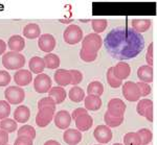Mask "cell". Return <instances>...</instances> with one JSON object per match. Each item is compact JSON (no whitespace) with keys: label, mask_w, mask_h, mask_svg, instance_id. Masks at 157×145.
<instances>
[{"label":"cell","mask_w":157,"mask_h":145,"mask_svg":"<svg viewBox=\"0 0 157 145\" xmlns=\"http://www.w3.org/2000/svg\"><path fill=\"white\" fill-rule=\"evenodd\" d=\"M9 143V134L0 129V145H6Z\"/></svg>","instance_id":"obj_46"},{"label":"cell","mask_w":157,"mask_h":145,"mask_svg":"<svg viewBox=\"0 0 157 145\" xmlns=\"http://www.w3.org/2000/svg\"><path fill=\"white\" fill-rule=\"evenodd\" d=\"M43 61H44L45 68L50 70L58 69L61 64L60 58L57 54H55V53H47V54H45L44 58H43Z\"/></svg>","instance_id":"obj_26"},{"label":"cell","mask_w":157,"mask_h":145,"mask_svg":"<svg viewBox=\"0 0 157 145\" xmlns=\"http://www.w3.org/2000/svg\"><path fill=\"white\" fill-rule=\"evenodd\" d=\"M83 114H87V110H86V109H84V108L75 109V110H73L72 113H71V119L75 120V119H77L78 116L83 115Z\"/></svg>","instance_id":"obj_45"},{"label":"cell","mask_w":157,"mask_h":145,"mask_svg":"<svg viewBox=\"0 0 157 145\" xmlns=\"http://www.w3.org/2000/svg\"><path fill=\"white\" fill-rule=\"evenodd\" d=\"M54 121L58 128L67 129L69 128L70 123H71V115L65 110L59 111L54 116Z\"/></svg>","instance_id":"obj_12"},{"label":"cell","mask_w":157,"mask_h":145,"mask_svg":"<svg viewBox=\"0 0 157 145\" xmlns=\"http://www.w3.org/2000/svg\"><path fill=\"white\" fill-rule=\"evenodd\" d=\"M23 35L26 39H37L41 35L40 26L36 23H29L27 25H25L23 28Z\"/></svg>","instance_id":"obj_22"},{"label":"cell","mask_w":157,"mask_h":145,"mask_svg":"<svg viewBox=\"0 0 157 145\" xmlns=\"http://www.w3.org/2000/svg\"><path fill=\"white\" fill-rule=\"evenodd\" d=\"M107 112L111 116L124 117L126 112V103L120 98H112L107 105Z\"/></svg>","instance_id":"obj_8"},{"label":"cell","mask_w":157,"mask_h":145,"mask_svg":"<svg viewBox=\"0 0 157 145\" xmlns=\"http://www.w3.org/2000/svg\"><path fill=\"white\" fill-rule=\"evenodd\" d=\"M48 96L54 99L56 105H60V103H62L66 99L67 94L66 91L64 90V88L58 86V87H52L50 89L48 92Z\"/></svg>","instance_id":"obj_23"},{"label":"cell","mask_w":157,"mask_h":145,"mask_svg":"<svg viewBox=\"0 0 157 145\" xmlns=\"http://www.w3.org/2000/svg\"><path fill=\"white\" fill-rule=\"evenodd\" d=\"M14 145H33V140L27 137H17Z\"/></svg>","instance_id":"obj_44"},{"label":"cell","mask_w":157,"mask_h":145,"mask_svg":"<svg viewBox=\"0 0 157 145\" xmlns=\"http://www.w3.org/2000/svg\"><path fill=\"white\" fill-rule=\"evenodd\" d=\"M113 145H123V144H121V143H114Z\"/></svg>","instance_id":"obj_51"},{"label":"cell","mask_w":157,"mask_h":145,"mask_svg":"<svg viewBox=\"0 0 157 145\" xmlns=\"http://www.w3.org/2000/svg\"><path fill=\"white\" fill-rule=\"evenodd\" d=\"M80 58L82 61H84L86 63H92L97 60L98 53L97 52H90L87 50H84L83 48H81L80 50Z\"/></svg>","instance_id":"obj_38"},{"label":"cell","mask_w":157,"mask_h":145,"mask_svg":"<svg viewBox=\"0 0 157 145\" xmlns=\"http://www.w3.org/2000/svg\"><path fill=\"white\" fill-rule=\"evenodd\" d=\"M30 117V110L26 106H19L14 112V120L19 123H25L29 120Z\"/></svg>","instance_id":"obj_18"},{"label":"cell","mask_w":157,"mask_h":145,"mask_svg":"<svg viewBox=\"0 0 157 145\" xmlns=\"http://www.w3.org/2000/svg\"><path fill=\"white\" fill-rule=\"evenodd\" d=\"M113 73L118 80H124L129 77L131 73L130 65L126 62H118L114 67H113Z\"/></svg>","instance_id":"obj_17"},{"label":"cell","mask_w":157,"mask_h":145,"mask_svg":"<svg viewBox=\"0 0 157 145\" xmlns=\"http://www.w3.org/2000/svg\"><path fill=\"white\" fill-rule=\"evenodd\" d=\"M55 112L52 109H41L37 113L36 123L39 128H46L47 125L54 120Z\"/></svg>","instance_id":"obj_10"},{"label":"cell","mask_w":157,"mask_h":145,"mask_svg":"<svg viewBox=\"0 0 157 145\" xmlns=\"http://www.w3.org/2000/svg\"><path fill=\"white\" fill-rule=\"evenodd\" d=\"M124 145H140V139L136 132H130L124 136Z\"/></svg>","instance_id":"obj_35"},{"label":"cell","mask_w":157,"mask_h":145,"mask_svg":"<svg viewBox=\"0 0 157 145\" xmlns=\"http://www.w3.org/2000/svg\"><path fill=\"white\" fill-rule=\"evenodd\" d=\"M38 46L43 52L50 53L56 47V39L52 35L44 34L41 35L38 40Z\"/></svg>","instance_id":"obj_11"},{"label":"cell","mask_w":157,"mask_h":145,"mask_svg":"<svg viewBox=\"0 0 157 145\" xmlns=\"http://www.w3.org/2000/svg\"><path fill=\"white\" fill-rule=\"evenodd\" d=\"M18 137H27V138L32 140H35V138H36V129L32 125L25 124L18 129Z\"/></svg>","instance_id":"obj_33"},{"label":"cell","mask_w":157,"mask_h":145,"mask_svg":"<svg viewBox=\"0 0 157 145\" xmlns=\"http://www.w3.org/2000/svg\"><path fill=\"white\" fill-rule=\"evenodd\" d=\"M146 62L147 65L152 67L153 66V44H151L148 46V49H147V53H146Z\"/></svg>","instance_id":"obj_43"},{"label":"cell","mask_w":157,"mask_h":145,"mask_svg":"<svg viewBox=\"0 0 157 145\" xmlns=\"http://www.w3.org/2000/svg\"><path fill=\"white\" fill-rule=\"evenodd\" d=\"M72 20H60V22H62V23H71Z\"/></svg>","instance_id":"obj_50"},{"label":"cell","mask_w":157,"mask_h":145,"mask_svg":"<svg viewBox=\"0 0 157 145\" xmlns=\"http://www.w3.org/2000/svg\"><path fill=\"white\" fill-rule=\"evenodd\" d=\"M132 25V29L134 32L141 34V32H145L151 27V20L149 19H133L131 22Z\"/></svg>","instance_id":"obj_25"},{"label":"cell","mask_w":157,"mask_h":145,"mask_svg":"<svg viewBox=\"0 0 157 145\" xmlns=\"http://www.w3.org/2000/svg\"><path fill=\"white\" fill-rule=\"evenodd\" d=\"M97 145H101V144H97Z\"/></svg>","instance_id":"obj_52"},{"label":"cell","mask_w":157,"mask_h":145,"mask_svg":"<svg viewBox=\"0 0 157 145\" xmlns=\"http://www.w3.org/2000/svg\"><path fill=\"white\" fill-rule=\"evenodd\" d=\"M4 97L10 105H19L22 103L25 98V92L21 87L11 86L4 91Z\"/></svg>","instance_id":"obj_4"},{"label":"cell","mask_w":157,"mask_h":145,"mask_svg":"<svg viewBox=\"0 0 157 145\" xmlns=\"http://www.w3.org/2000/svg\"><path fill=\"white\" fill-rule=\"evenodd\" d=\"M17 128H17V122L14 119L6 118L0 121V129L6 132L7 134L14 133L15 131H17Z\"/></svg>","instance_id":"obj_29"},{"label":"cell","mask_w":157,"mask_h":145,"mask_svg":"<svg viewBox=\"0 0 157 145\" xmlns=\"http://www.w3.org/2000/svg\"><path fill=\"white\" fill-rule=\"evenodd\" d=\"M91 26L92 29L94 30V34H101L105 32V29L108 26V22L106 19H94L91 21Z\"/></svg>","instance_id":"obj_34"},{"label":"cell","mask_w":157,"mask_h":145,"mask_svg":"<svg viewBox=\"0 0 157 145\" xmlns=\"http://www.w3.org/2000/svg\"><path fill=\"white\" fill-rule=\"evenodd\" d=\"M12 77L6 70H0V87H6L11 83Z\"/></svg>","instance_id":"obj_41"},{"label":"cell","mask_w":157,"mask_h":145,"mask_svg":"<svg viewBox=\"0 0 157 145\" xmlns=\"http://www.w3.org/2000/svg\"><path fill=\"white\" fill-rule=\"evenodd\" d=\"M153 106V102H152L151 99H141V100H138V103H137V106H136V112H137L138 115L143 116L145 115V112L147 111V109L149 106Z\"/></svg>","instance_id":"obj_37"},{"label":"cell","mask_w":157,"mask_h":145,"mask_svg":"<svg viewBox=\"0 0 157 145\" xmlns=\"http://www.w3.org/2000/svg\"><path fill=\"white\" fill-rule=\"evenodd\" d=\"M55 81L59 87H66L71 84V76H70L69 70L66 69H59L54 74Z\"/></svg>","instance_id":"obj_15"},{"label":"cell","mask_w":157,"mask_h":145,"mask_svg":"<svg viewBox=\"0 0 157 145\" xmlns=\"http://www.w3.org/2000/svg\"><path fill=\"white\" fill-rule=\"evenodd\" d=\"M6 145H9V144H6Z\"/></svg>","instance_id":"obj_53"},{"label":"cell","mask_w":157,"mask_h":145,"mask_svg":"<svg viewBox=\"0 0 157 145\" xmlns=\"http://www.w3.org/2000/svg\"><path fill=\"white\" fill-rule=\"evenodd\" d=\"M139 90V94H140V97L141 96H148L149 94L151 93V87L149 86V84L143 83V81H138L136 83Z\"/></svg>","instance_id":"obj_42"},{"label":"cell","mask_w":157,"mask_h":145,"mask_svg":"<svg viewBox=\"0 0 157 145\" xmlns=\"http://www.w3.org/2000/svg\"><path fill=\"white\" fill-rule=\"evenodd\" d=\"M44 145H61L59 142L56 141V140H48L44 143Z\"/></svg>","instance_id":"obj_49"},{"label":"cell","mask_w":157,"mask_h":145,"mask_svg":"<svg viewBox=\"0 0 157 145\" xmlns=\"http://www.w3.org/2000/svg\"><path fill=\"white\" fill-rule=\"evenodd\" d=\"M7 45H9V48L12 51L20 52L25 47V40L23 39V37H20L18 35H14L9 39Z\"/></svg>","instance_id":"obj_19"},{"label":"cell","mask_w":157,"mask_h":145,"mask_svg":"<svg viewBox=\"0 0 157 145\" xmlns=\"http://www.w3.org/2000/svg\"><path fill=\"white\" fill-rule=\"evenodd\" d=\"M69 73H70V76H71V85L78 86V84L83 80V74L81 71L71 69V70H69Z\"/></svg>","instance_id":"obj_40"},{"label":"cell","mask_w":157,"mask_h":145,"mask_svg":"<svg viewBox=\"0 0 157 145\" xmlns=\"http://www.w3.org/2000/svg\"><path fill=\"white\" fill-rule=\"evenodd\" d=\"M56 102L52 97L47 96V97H43L38 101V109H52V110L56 111Z\"/></svg>","instance_id":"obj_36"},{"label":"cell","mask_w":157,"mask_h":145,"mask_svg":"<svg viewBox=\"0 0 157 145\" xmlns=\"http://www.w3.org/2000/svg\"><path fill=\"white\" fill-rule=\"evenodd\" d=\"M52 88V80L47 74L41 73L38 74L34 80V89L37 93L43 94L48 93L49 90Z\"/></svg>","instance_id":"obj_6"},{"label":"cell","mask_w":157,"mask_h":145,"mask_svg":"<svg viewBox=\"0 0 157 145\" xmlns=\"http://www.w3.org/2000/svg\"><path fill=\"white\" fill-rule=\"evenodd\" d=\"M68 97L73 102H81V101L84 100L85 98V92L82 88L78 87V86H75L69 90L68 92Z\"/></svg>","instance_id":"obj_27"},{"label":"cell","mask_w":157,"mask_h":145,"mask_svg":"<svg viewBox=\"0 0 157 145\" xmlns=\"http://www.w3.org/2000/svg\"><path fill=\"white\" fill-rule=\"evenodd\" d=\"M144 117H145L148 121H150V122L153 121V106H149V108L147 109V111L145 112V115H144Z\"/></svg>","instance_id":"obj_47"},{"label":"cell","mask_w":157,"mask_h":145,"mask_svg":"<svg viewBox=\"0 0 157 145\" xmlns=\"http://www.w3.org/2000/svg\"><path fill=\"white\" fill-rule=\"evenodd\" d=\"M103 45V40L100 35L89 34L82 40V48L90 52H97L101 49Z\"/></svg>","instance_id":"obj_5"},{"label":"cell","mask_w":157,"mask_h":145,"mask_svg":"<svg viewBox=\"0 0 157 145\" xmlns=\"http://www.w3.org/2000/svg\"><path fill=\"white\" fill-rule=\"evenodd\" d=\"M14 80L18 87H25L29 85L33 80V74L29 70L20 69L14 74Z\"/></svg>","instance_id":"obj_13"},{"label":"cell","mask_w":157,"mask_h":145,"mask_svg":"<svg viewBox=\"0 0 157 145\" xmlns=\"http://www.w3.org/2000/svg\"><path fill=\"white\" fill-rule=\"evenodd\" d=\"M87 93L88 95H94L101 97L104 93V85L98 80H93L88 85L87 87Z\"/></svg>","instance_id":"obj_28"},{"label":"cell","mask_w":157,"mask_h":145,"mask_svg":"<svg viewBox=\"0 0 157 145\" xmlns=\"http://www.w3.org/2000/svg\"><path fill=\"white\" fill-rule=\"evenodd\" d=\"M93 136L100 144H107L112 140V131L107 125H98Z\"/></svg>","instance_id":"obj_9"},{"label":"cell","mask_w":157,"mask_h":145,"mask_svg":"<svg viewBox=\"0 0 157 145\" xmlns=\"http://www.w3.org/2000/svg\"><path fill=\"white\" fill-rule=\"evenodd\" d=\"M2 65L7 70H20L25 65V57L19 52L9 51L2 57Z\"/></svg>","instance_id":"obj_2"},{"label":"cell","mask_w":157,"mask_h":145,"mask_svg":"<svg viewBox=\"0 0 157 145\" xmlns=\"http://www.w3.org/2000/svg\"><path fill=\"white\" fill-rule=\"evenodd\" d=\"M106 77H107L108 85L110 86L111 88L116 89V88H120L121 86L123 85V80H118V78L114 75V73H113V67H110L107 70V73H106Z\"/></svg>","instance_id":"obj_31"},{"label":"cell","mask_w":157,"mask_h":145,"mask_svg":"<svg viewBox=\"0 0 157 145\" xmlns=\"http://www.w3.org/2000/svg\"><path fill=\"white\" fill-rule=\"evenodd\" d=\"M11 114V105L6 100H0V120L9 118Z\"/></svg>","instance_id":"obj_39"},{"label":"cell","mask_w":157,"mask_h":145,"mask_svg":"<svg viewBox=\"0 0 157 145\" xmlns=\"http://www.w3.org/2000/svg\"><path fill=\"white\" fill-rule=\"evenodd\" d=\"M29 67L30 72L36 73V74H41V73H43V70L45 69L44 61L40 57H34L29 60Z\"/></svg>","instance_id":"obj_24"},{"label":"cell","mask_w":157,"mask_h":145,"mask_svg":"<svg viewBox=\"0 0 157 145\" xmlns=\"http://www.w3.org/2000/svg\"><path fill=\"white\" fill-rule=\"evenodd\" d=\"M137 77L139 81L146 84H150L153 81V68L148 65L140 66L137 70Z\"/></svg>","instance_id":"obj_20"},{"label":"cell","mask_w":157,"mask_h":145,"mask_svg":"<svg viewBox=\"0 0 157 145\" xmlns=\"http://www.w3.org/2000/svg\"><path fill=\"white\" fill-rule=\"evenodd\" d=\"M123 86L121 89V92H123V96L127 99L128 101L134 102V101H138L140 98V94H139L138 87L136 85V83L131 80L126 81Z\"/></svg>","instance_id":"obj_7"},{"label":"cell","mask_w":157,"mask_h":145,"mask_svg":"<svg viewBox=\"0 0 157 145\" xmlns=\"http://www.w3.org/2000/svg\"><path fill=\"white\" fill-rule=\"evenodd\" d=\"M75 128L80 132H87L91 128L93 124V119L89 114H83L75 119Z\"/></svg>","instance_id":"obj_16"},{"label":"cell","mask_w":157,"mask_h":145,"mask_svg":"<svg viewBox=\"0 0 157 145\" xmlns=\"http://www.w3.org/2000/svg\"><path fill=\"white\" fill-rule=\"evenodd\" d=\"M85 109L87 111H98L102 108V99L98 96L87 95L84 98Z\"/></svg>","instance_id":"obj_21"},{"label":"cell","mask_w":157,"mask_h":145,"mask_svg":"<svg viewBox=\"0 0 157 145\" xmlns=\"http://www.w3.org/2000/svg\"><path fill=\"white\" fill-rule=\"evenodd\" d=\"M104 121L108 128H117L124 122V117H114L111 116L108 112H106L104 115Z\"/></svg>","instance_id":"obj_30"},{"label":"cell","mask_w":157,"mask_h":145,"mask_svg":"<svg viewBox=\"0 0 157 145\" xmlns=\"http://www.w3.org/2000/svg\"><path fill=\"white\" fill-rule=\"evenodd\" d=\"M63 139L67 145H78L82 141V133L75 128H67L63 134Z\"/></svg>","instance_id":"obj_14"},{"label":"cell","mask_w":157,"mask_h":145,"mask_svg":"<svg viewBox=\"0 0 157 145\" xmlns=\"http://www.w3.org/2000/svg\"><path fill=\"white\" fill-rule=\"evenodd\" d=\"M136 133H137L139 139H140V145H148L149 143H151L152 139H153V135H152V132L150 129L140 128Z\"/></svg>","instance_id":"obj_32"},{"label":"cell","mask_w":157,"mask_h":145,"mask_svg":"<svg viewBox=\"0 0 157 145\" xmlns=\"http://www.w3.org/2000/svg\"><path fill=\"white\" fill-rule=\"evenodd\" d=\"M104 46L115 60L125 61L136 58L145 48L143 35L128 27H116L106 35Z\"/></svg>","instance_id":"obj_1"},{"label":"cell","mask_w":157,"mask_h":145,"mask_svg":"<svg viewBox=\"0 0 157 145\" xmlns=\"http://www.w3.org/2000/svg\"><path fill=\"white\" fill-rule=\"evenodd\" d=\"M63 38H64V41L67 44L75 45L83 40V30L81 29V27L78 25L70 24L64 30Z\"/></svg>","instance_id":"obj_3"},{"label":"cell","mask_w":157,"mask_h":145,"mask_svg":"<svg viewBox=\"0 0 157 145\" xmlns=\"http://www.w3.org/2000/svg\"><path fill=\"white\" fill-rule=\"evenodd\" d=\"M6 50V43L4 42L3 40L0 39V55H1V54H4Z\"/></svg>","instance_id":"obj_48"}]
</instances>
